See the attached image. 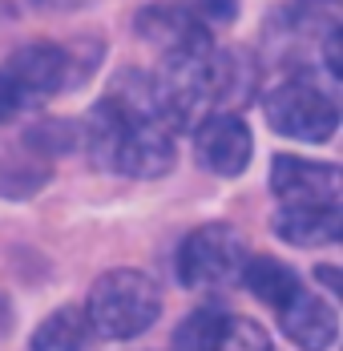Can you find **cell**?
I'll use <instances>...</instances> for the list:
<instances>
[{"label":"cell","mask_w":343,"mask_h":351,"mask_svg":"<svg viewBox=\"0 0 343 351\" xmlns=\"http://www.w3.org/2000/svg\"><path fill=\"white\" fill-rule=\"evenodd\" d=\"M279 315V327L283 335L295 343L299 351H327L340 335V319H335V307L319 295H311L307 287H299L287 303L274 307Z\"/></svg>","instance_id":"9c48e42d"},{"label":"cell","mask_w":343,"mask_h":351,"mask_svg":"<svg viewBox=\"0 0 343 351\" xmlns=\"http://www.w3.org/2000/svg\"><path fill=\"white\" fill-rule=\"evenodd\" d=\"M274 234L291 246H331L343 239L340 202H311V206H283L271 218Z\"/></svg>","instance_id":"8fae6325"},{"label":"cell","mask_w":343,"mask_h":351,"mask_svg":"<svg viewBox=\"0 0 343 351\" xmlns=\"http://www.w3.org/2000/svg\"><path fill=\"white\" fill-rule=\"evenodd\" d=\"M81 145L93 154V162L126 178H162L174 170V130L162 117L126 113V109L97 101Z\"/></svg>","instance_id":"6da1fadb"},{"label":"cell","mask_w":343,"mask_h":351,"mask_svg":"<svg viewBox=\"0 0 343 351\" xmlns=\"http://www.w3.org/2000/svg\"><path fill=\"white\" fill-rule=\"evenodd\" d=\"M271 194L283 206H311V202H340L343 170L331 162H311L295 154H279L271 162Z\"/></svg>","instance_id":"ba28073f"},{"label":"cell","mask_w":343,"mask_h":351,"mask_svg":"<svg viewBox=\"0 0 343 351\" xmlns=\"http://www.w3.org/2000/svg\"><path fill=\"white\" fill-rule=\"evenodd\" d=\"M182 8H190L202 25H226V21H235V0H178Z\"/></svg>","instance_id":"ac0fdd59"},{"label":"cell","mask_w":343,"mask_h":351,"mask_svg":"<svg viewBox=\"0 0 343 351\" xmlns=\"http://www.w3.org/2000/svg\"><path fill=\"white\" fill-rule=\"evenodd\" d=\"M263 113L274 134L295 141H327L340 130V101L307 77L279 81L263 97Z\"/></svg>","instance_id":"277c9868"},{"label":"cell","mask_w":343,"mask_h":351,"mask_svg":"<svg viewBox=\"0 0 343 351\" xmlns=\"http://www.w3.org/2000/svg\"><path fill=\"white\" fill-rule=\"evenodd\" d=\"M93 327L85 307H61L33 331V351H81L89 343Z\"/></svg>","instance_id":"4fadbf2b"},{"label":"cell","mask_w":343,"mask_h":351,"mask_svg":"<svg viewBox=\"0 0 343 351\" xmlns=\"http://www.w3.org/2000/svg\"><path fill=\"white\" fill-rule=\"evenodd\" d=\"M134 29L141 40H150L162 57L166 53H182V49H198V45H210V25H202L190 8H182L178 0L170 4H150L134 16Z\"/></svg>","instance_id":"30bf717a"},{"label":"cell","mask_w":343,"mask_h":351,"mask_svg":"<svg viewBox=\"0 0 343 351\" xmlns=\"http://www.w3.org/2000/svg\"><path fill=\"white\" fill-rule=\"evenodd\" d=\"M194 158L218 178H239L250 166V125L235 109H210L194 125Z\"/></svg>","instance_id":"52a82bcc"},{"label":"cell","mask_w":343,"mask_h":351,"mask_svg":"<svg viewBox=\"0 0 343 351\" xmlns=\"http://www.w3.org/2000/svg\"><path fill=\"white\" fill-rule=\"evenodd\" d=\"M246 239L230 222H210L190 230L178 246V282L190 291H226L242 279Z\"/></svg>","instance_id":"3957f363"},{"label":"cell","mask_w":343,"mask_h":351,"mask_svg":"<svg viewBox=\"0 0 343 351\" xmlns=\"http://www.w3.org/2000/svg\"><path fill=\"white\" fill-rule=\"evenodd\" d=\"M210 351H274V348H271V335H267L255 319L222 315L218 335H214Z\"/></svg>","instance_id":"9a60e30c"},{"label":"cell","mask_w":343,"mask_h":351,"mask_svg":"<svg viewBox=\"0 0 343 351\" xmlns=\"http://www.w3.org/2000/svg\"><path fill=\"white\" fill-rule=\"evenodd\" d=\"M45 178H49V158L29 138L0 145V194L29 198L33 190L45 186Z\"/></svg>","instance_id":"7c38bea8"},{"label":"cell","mask_w":343,"mask_h":351,"mask_svg":"<svg viewBox=\"0 0 343 351\" xmlns=\"http://www.w3.org/2000/svg\"><path fill=\"white\" fill-rule=\"evenodd\" d=\"M222 315H226L222 307H194L190 315L178 323V331H174V348L178 351H210Z\"/></svg>","instance_id":"2e32d148"},{"label":"cell","mask_w":343,"mask_h":351,"mask_svg":"<svg viewBox=\"0 0 343 351\" xmlns=\"http://www.w3.org/2000/svg\"><path fill=\"white\" fill-rule=\"evenodd\" d=\"M343 33V0H291L267 25L274 57L295 65L307 53H319L331 36Z\"/></svg>","instance_id":"8992f818"},{"label":"cell","mask_w":343,"mask_h":351,"mask_svg":"<svg viewBox=\"0 0 343 351\" xmlns=\"http://www.w3.org/2000/svg\"><path fill=\"white\" fill-rule=\"evenodd\" d=\"M97 57H102L97 45H89V53L65 49V45H25L4 61V69L25 85V93L36 106H45L49 97L73 89L77 81H85L97 65Z\"/></svg>","instance_id":"5b68a950"},{"label":"cell","mask_w":343,"mask_h":351,"mask_svg":"<svg viewBox=\"0 0 343 351\" xmlns=\"http://www.w3.org/2000/svg\"><path fill=\"white\" fill-rule=\"evenodd\" d=\"M242 282L267 303V307H279V303H287L303 282L299 275L287 267V263H279L271 254H259V258H246V267H242Z\"/></svg>","instance_id":"5bb4252c"},{"label":"cell","mask_w":343,"mask_h":351,"mask_svg":"<svg viewBox=\"0 0 343 351\" xmlns=\"http://www.w3.org/2000/svg\"><path fill=\"white\" fill-rule=\"evenodd\" d=\"M29 109H36V101L25 93V85L0 65V125H8L12 117H21V113H29Z\"/></svg>","instance_id":"e0dca14e"},{"label":"cell","mask_w":343,"mask_h":351,"mask_svg":"<svg viewBox=\"0 0 343 351\" xmlns=\"http://www.w3.org/2000/svg\"><path fill=\"white\" fill-rule=\"evenodd\" d=\"M315 275H319V282H323V287H331V291L340 287V279H335V267H319Z\"/></svg>","instance_id":"d6986e66"},{"label":"cell","mask_w":343,"mask_h":351,"mask_svg":"<svg viewBox=\"0 0 343 351\" xmlns=\"http://www.w3.org/2000/svg\"><path fill=\"white\" fill-rule=\"evenodd\" d=\"M85 315H89V327L105 339H137L162 315V291L145 271L117 267L93 282Z\"/></svg>","instance_id":"7a4b0ae2"}]
</instances>
